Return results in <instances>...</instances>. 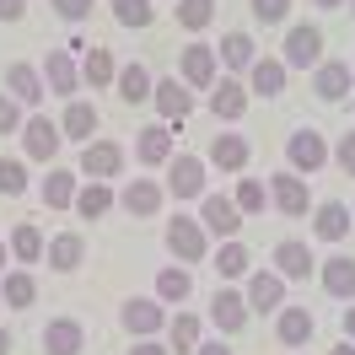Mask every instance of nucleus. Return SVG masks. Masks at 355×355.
Returning <instances> with one entry per match:
<instances>
[{
  "instance_id": "obj_1",
  "label": "nucleus",
  "mask_w": 355,
  "mask_h": 355,
  "mask_svg": "<svg viewBox=\"0 0 355 355\" xmlns=\"http://www.w3.org/2000/svg\"><path fill=\"white\" fill-rule=\"evenodd\" d=\"M167 253L178 264H205L210 259V232L200 226V216H173L167 221Z\"/></svg>"
},
{
  "instance_id": "obj_2",
  "label": "nucleus",
  "mask_w": 355,
  "mask_h": 355,
  "mask_svg": "<svg viewBox=\"0 0 355 355\" xmlns=\"http://www.w3.org/2000/svg\"><path fill=\"white\" fill-rule=\"evenodd\" d=\"M286 162H291V173H302V178L323 173V167H329V140L312 130V124H302V130H291V140H286Z\"/></svg>"
},
{
  "instance_id": "obj_3",
  "label": "nucleus",
  "mask_w": 355,
  "mask_h": 355,
  "mask_svg": "<svg viewBox=\"0 0 355 355\" xmlns=\"http://www.w3.org/2000/svg\"><path fill=\"white\" fill-rule=\"evenodd\" d=\"M124 162H130V151H124L119 140H87V146H81V162H76V173L108 183V178L124 173Z\"/></svg>"
},
{
  "instance_id": "obj_4",
  "label": "nucleus",
  "mask_w": 355,
  "mask_h": 355,
  "mask_svg": "<svg viewBox=\"0 0 355 355\" xmlns=\"http://www.w3.org/2000/svg\"><path fill=\"white\" fill-rule=\"evenodd\" d=\"M119 323L130 339H156V334L167 329V307L156 302V296H130L124 307H119Z\"/></svg>"
},
{
  "instance_id": "obj_5",
  "label": "nucleus",
  "mask_w": 355,
  "mask_h": 355,
  "mask_svg": "<svg viewBox=\"0 0 355 355\" xmlns=\"http://www.w3.org/2000/svg\"><path fill=\"white\" fill-rule=\"evenodd\" d=\"M173 200H205V156H189V151H173L167 162V183H162Z\"/></svg>"
},
{
  "instance_id": "obj_6",
  "label": "nucleus",
  "mask_w": 355,
  "mask_h": 355,
  "mask_svg": "<svg viewBox=\"0 0 355 355\" xmlns=\"http://www.w3.org/2000/svg\"><path fill=\"white\" fill-rule=\"evenodd\" d=\"M243 210H237V200L232 194H205L200 200V226L210 232V237H221V243H232L237 232H243Z\"/></svg>"
},
{
  "instance_id": "obj_7",
  "label": "nucleus",
  "mask_w": 355,
  "mask_h": 355,
  "mask_svg": "<svg viewBox=\"0 0 355 355\" xmlns=\"http://www.w3.org/2000/svg\"><path fill=\"white\" fill-rule=\"evenodd\" d=\"M286 70H318L323 65V27H312V22H296L286 33Z\"/></svg>"
},
{
  "instance_id": "obj_8",
  "label": "nucleus",
  "mask_w": 355,
  "mask_h": 355,
  "mask_svg": "<svg viewBox=\"0 0 355 355\" xmlns=\"http://www.w3.org/2000/svg\"><path fill=\"white\" fill-rule=\"evenodd\" d=\"M205 103H210V113H216V124H237L253 97H248V81H237V76H216V87H210Z\"/></svg>"
},
{
  "instance_id": "obj_9",
  "label": "nucleus",
  "mask_w": 355,
  "mask_h": 355,
  "mask_svg": "<svg viewBox=\"0 0 355 355\" xmlns=\"http://www.w3.org/2000/svg\"><path fill=\"white\" fill-rule=\"evenodd\" d=\"M269 205H275V210H280V216H291V221H302V216H307V178L302 173H275L269 178Z\"/></svg>"
},
{
  "instance_id": "obj_10",
  "label": "nucleus",
  "mask_w": 355,
  "mask_h": 355,
  "mask_svg": "<svg viewBox=\"0 0 355 355\" xmlns=\"http://www.w3.org/2000/svg\"><path fill=\"white\" fill-rule=\"evenodd\" d=\"M216 65H221V60H216L210 44H189L183 60H178V81H183L189 92H210L216 87Z\"/></svg>"
},
{
  "instance_id": "obj_11",
  "label": "nucleus",
  "mask_w": 355,
  "mask_h": 355,
  "mask_svg": "<svg viewBox=\"0 0 355 355\" xmlns=\"http://www.w3.org/2000/svg\"><path fill=\"white\" fill-rule=\"evenodd\" d=\"M60 146H65V135H60V124H49L44 113H33L22 124V156L27 162H54Z\"/></svg>"
},
{
  "instance_id": "obj_12",
  "label": "nucleus",
  "mask_w": 355,
  "mask_h": 355,
  "mask_svg": "<svg viewBox=\"0 0 355 355\" xmlns=\"http://www.w3.org/2000/svg\"><path fill=\"white\" fill-rule=\"evenodd\" d=\"M135 162L140 167H167L173 162V124H146V130H135Z\"/></svg>"
},
{
  "instance_id": "obj_13",
  "label": "nucleus",
  "mask_w": 355,
  "mask_h": 355,
  "mask_svg": "<svg viewBox=\"0 0 355 355\" xmlns=\"http://www.w3.org/2000/svg\"><path fill=\"white\" fill-rule=\"evenodd\" d=\"M248 312H280L286 307V280L275 269H248Z\"/></svg>"
},
{
  "instance_id": "obj_14",
  "label": "nucleus",
  "mask_w": 355,
  "mask_h": 355,
  "mask_svg": "<svg viewBox=\"0 0 355 355\" xmlns=\"http://www.w3.org/2000/svg\"><path fill=\"white\" fill-rule=\"evenodd\" d=\"M162 205H167V189H162L156 178H130V183H124V194H119V210H124V216H140V221L156 216Z\"/></svg>"
},
{
  "instance_id": "obj_15",
  "label": "nucleus",
  "mask_w": 355,
  "mask_h": 355,
  "mask_svg": "<svg viewBox=\"0 0 355 355\" xmlns=\"http://www.w3.org/2000/svg\"><path fill=\"white\" fill-rule=\"evenodd\" d=\"M151 103H156V113H162V124H183V119L194 113V92L183 87L178 76H162L156 92H151Z\"/></svg>"
},
{
  "instance_id": "obj_16",
  "label": "nucleus",
  "mask_w": 355,
  "mask_h": 355,
  "mask_svg": "<svg viewBox=\"0 0 355 355\" xmlns=\"http://www.w3.org/2000/svg\"><path fill=\"white\" fill-rule=\"evenodd\" d=\"M312 92H318V103H345L355 92V70L345 60H323V65L312 70Z\"/></svg>"
},
{
  "instance_id": "obj_17",
  "label": "nucleus",
  "mask_w": 355,
  "mask_h": 355,
  "mask_svg": "<svg viewBox=\"0 0 355 355\" xmlns=\"http://www.w3.org/2000/svg\"><path fill=\"white\" fill-rule=\"evenodd\" d=\"M44 87L54 92V97H76V92H81V65H76V54H70V49H49Z\"/></svg>"
},
{
  "instance_id": "obj_18",
  "label": "nucleus",
  "mask_w": 355,
  "mask_h": 355,
  "mask_svg": "<svg viewBox=\"0 0 355 355\" xmlns=\"http://www.w3.org/2000/svg\"><path fill=\"white\" fill-rule=\"evenodd\" d=\"M6 92L22 103V108H38L49 97V87H44V70L38 65H27V60H17V65H6Z\"/></svg>"
},
{
  "instance_id": "obj_19",
  "label": "nucleus",
  "mask_w": 355,
  "mask_h": 355,
  "mask_svg": "<svg viewBox=\"0 0 355 355\" xmlns=\"http://www.w3.org/2000/svg\"><path fill=\"white\" fill-rule=\"evenodd\" d=\"M210 323H216V334H243L248 296H243V291H232V286H221L216 296H210Z\"/></svg>"
},
{
  "instance_id": "obj_20",
  "label": "nucleus",
  "mask_w": 355,
  "mask_h": 355,
  "mask_svg": "<svg viewBox=\"0 0 355 355\" xmlns=\"http://www.w3.org/2000/svg\"><path fill=\"white\" fill-rule=\"evenodd\" d=\"M291 81L286 60H275V54H259L253 60V70H248V97H280Z\"/></svg>"
},
{
  "instance_id": "obj_21",
  "label": "nucleus",
  "mask_w": 355,
  "mask_h": 355,
  "mask_svg": "<svg viewBox=\"0 0 355 355\" xmlns=\"http://www.w3.org/2000/svg\"><path fill=\"white\" fill-rule=\"evenodd\" d=\"M312 237H318V243H345V237H350V205L323 200L312 210Z\"/></svg>"
},
{
  "instance_id": "obj_22",
  "label": "nucleus",
  "mask_w": 355,
  "mask_h": 355,
  "mask_svg": "<svg viewBox=\"0 0 355 355\" xmlns=\"http://www.w3.org/2000/svg\"><path fill=\"white\" fill-rule=\"evenodd\" d=\"M253 146L243 135H210V151H205V167H221V173H243Z\"/></svg>"
},
{
  "instance_id": "obj_23",
  "label": "nucleus",
  "mask_w": 355,
  "mask_h": 355,
  "mask_svg": "<svg viewBox=\"0 0 355 355\" xmlns=\"http://www.w3.org/2000/svg\"><path fill=\"white\" fill-rule=\"evenodd\" d=\"M44 259L54 275H70V269H81V259H87V237L81 232H60V237H49Z\"/></svg>"
},
{
  "instance_id": "obj_24",
  "label": "nucleus",
  "mask_w": 355,
  "mask_h": 355,
  "mask_svg": "<svg viewBox=\"0 0 355 355\" xmlns=\"http://www.w3.org/2000/svg\"><path fill=\"white\" fill-rule=\"evenodd\" d=\"M44 205L49 210H76V194H81V173H70V167H49L44 178Z\"/></svg>"
},
{
  "instance_id": "obj_25",
  "label": "nucleus",
  "mask_w": 355,
  "mask_h": 355,
  "mask_svg": "<svg viewBox=\"0 0 355 355\" xmlns=\"http://www.w3.org/2000/svg\"><path fill=\"white\" fill-rule=\"evenodd\" d=\"M312 329H318V323H312L307 307H280L275 312V339H280L286 350H302V345L312 339Z\"/></svg>"
},
{
  "instance_id": "obj_26",
  "label": "nucleus",
  "mask_w": 355,
  "mask_h": 355,
  "mask_svg": "<svg viewBox=\"0 0 355 355\" xmlns=\"http://www.w3.org/2000/svg\"><path fill=\"white\" fill-rule=\"evenodd\" d=\"M113 81H119V60H113V49H97V44H92L87 54H81V87L108 92Z\"/></svg>"
},
{
  "instance_id": "obj_27",
  "label": "nucleus",
  "mask_w": 355,
  "mask_h": 355,
  "mask_svg": "<svg viewBox=\"0 0 355 355\" xmlns=\"http://www.w3.org/2000/svg\"><path fill=\"white\" fill-rule=\"evenodd\" d=\"M312 248L307 243H296V237H286V243H275V275L280 280H307L312 275Z\"/></svg>"
},
{
  "instance_id": "obj_28",
  "label": "nucleus",
  "mask_w": 355,
  "mask_h": 355,
  "mask_svg": "<svg viewBox=\"0 0 355 355\" xmlns=\"http://www.w3.org/2000/svg\"><path fill=\"white\" fill-rule=\"evenodd\" d=\"M87 350V329L76 318H54L44 329V355H81Z\"/></svg>"
},
{
  "instance_id": "obj_29",
  "label": "nucleus",
  "mask_w": 355,
  "mask_h": 355,
  "mask_svg": "<svg viewBox=\"0 0 355 355\" xmlns=\"http://www.w3.org/2000/svg\"><path fill=\"white\" fill-rule=\"evenodd\" d=\"M189 296H194V275H189V264L156 269V302H162V307H183Z\"/></svg>"
},
{
  "instance_id": "obj_30",
  "label": "nucleus",
  "mask_w": 355,
  "mask_h": 355,
  "mask_svg": "<svg viewBox=\"0 0 355 355\" xmlns=\"http://www.w3.org/2000/svg\"><path fill=\"white\" fill-rule=\"evenodd\" d=\"M113 205H119V194H113L108 183H97V178H81V194H76V216H81V221H103Z\"/></svg>"
},
{
  "instance_id": "obj_31",
  "label": "nucleus",
  "mask_w": 355,
  "mask_h": 355,
  "mask_svg": "<svg viewBox=\"0 0 355 355\" xmlns=\"http://www.w3.org/2000/svg\"><path fill=\"white\" fill-rule=\"evenodd\" d=\"M97 124H103V119H97V108H92L87 97H70L65 119H60V135H65V140H81V146H87L92 135H97Z\"/></svg>"
},
{
  "instance_id": "obj_32",
  "label": "nucleus",
  "mask_w": 355,
  "mask_h": 355,
  "mask_svg": "<svg viewBox=\"0 0 355 355\" xmlns=\"http://www.w3.org/2000/svg\"><path fill=\"white\" fill-rule=\"evenodd\" d=\"M323 291L334 302H355V259H345V253L323 259Z\"/></svg>"
},
{
  "instance_id": "obj_33",
  "label": "nucleus",
  "mask_w": 355,
  "mask_h": 355,
  "mask_svg": "<svg viewBox=\"0 0 355 355\" xmlns=\"http://www.w3.org/2000/svg\"><path fill=\"white\" fill-rule=\"evenodd\" d=\"M216 60H221L232 76H248V70H253V60H259V49H253V38H248V33H226L221 49H216Z\"/></svg>"
},
{
  "instance_id": "obj_34",
  "label": "nucleus",
  "mask_w": 355,
  "mask_h": 355,
  "mask_svg": "<svg viewBox=\"0 0 355 355\" xmlns=\"http://www.w3.org/2000/svg\"><path fill=\"white\" fill-rule=\"evenodd\" d=\"M113 92L124 97V103H151V92H156V76L146 65H119V81H113Z\"/></svg>"
},
{
  "instance_id": "obj_35",
  "label": "nucleus",
  "mask_w": 355,
  "mask_h": 355,
  "mask_svg": "<svg viewBox=\"0 0 355 355\" xmlns=\"http://www.w3.org/2000/svg\"><path fill=\"white\" fill-rule=\"evenodd\" d=\"M6 248H11L17 264H38L49 243H44V232H38L33 221H17V226H11V237H6Z\"/></svg>"
},
{
  "instance_id": "obj_36",
  "label": "nucleus",
  "mask_w": 355,
  "mask_h": 355,
  "mask_svg": "<svg viewBox=\"0 0 355 355\" xmlns=\"http://www.w3.org/2000/svg\"><path fill=\"white\" fill-rule=\"evenodd\" d=\"M200 339H205V329H200V318H194V312L167 318V350H173V355H194V350H200Z\"/></svg>"
},
{
  "instance_id": "obj_37",
  "label": "nucleus",
  "mask_w": 355,
  "mask_h": 355,
  "mask_svg": "<svg viewBox=\"0 0 355 355\" xmlns=\"http://www.w3.org/2000/svg\"><path fill=\"white\" fill-rule=\"evenodd\" d=\"M0 302H6L11 312L33 307V302H38V280H33V269H11V275L0 280Z\"/></svg>"
},
{
  "instance_id": "obj_38",
  "label": "nucleus",
  "mask_w": 355,
  "mask_h": 355,
  "mask_svg": "<svg viewBox=\"0 0 355 355\" xmlns=\"http://www.w3.org/2000/svg\"><path fill=\"white\" fill-rule=\"evenodd\" d=\"M248 269H253V253H248V248L237 243V237L216 248V275H221V280H243Z\"/></svg>"
},
{
  "instance_id": "obj_39",
  "label": "nucleus",
  "mask_w": 355,
  "mask_h": 355,
  "mask_svg": "<svg viewBox=\"0 0 355 355\" xmlns=\"http://www.w3.org/2000/svg\"><path fill=\"white\" fill-rule=\"evenodd\" d=\"M178 27L183 33H205V27L216 22V0H178Z\"/></svg>"
},
{
  "instance_id": "obj_40",
  "label": "nucleus",
  "mask_w": 355,
  "mask_h": 355,
  "mask_svg": "<svg viewBox=\"0 0 355 355\" xmlns=\"http://www.w3.org/2000/svg\"><path fill=\"white\" fill-rule=\"evenodd\" d=\"M108 6H113V22H119V27H151L156 22L151 0H108Z\"/></svg>"
},
{
  "instance_id": "obj_41",
  "label": "nucleus",
  "mask_w": 355,
  "mask_h": 355,
  "mask_svg": "<svg viewBox=\"0 0 355 355\" xmlns=\"http://www.w3.org/2000/svg\"><path fill=\"white\" fill-rule=\"evenodd\" d=\"M0 194L6 200H22L27 194V162L22 156H0Z\"/></svg>"
},
{
  "instance_id": "obj_42",
  "label": "nucleus",
  "mask_w": 355,
  "mask_h": 355,
  "mask_svg": "<svg viewBox=\"0 0 355 355\" xmlns=\"http://www.w3.org/2000/svg\"><path fill=\"white\" fill-rule=\"evenodd\" d=\"M232 200H237L243 216H259V210L269 205V183H259V178H237V194H232Z\"/></svg>"
},
{
  "instance_id": "obj_43",
  "label": "nucleus",
  "mask_w": 355,
  "mask_h": 355,
  "mask_svg": "<svg viewBox=\"0 0 355 355\" xmlns=\"http://www.w3.org/2000/svg\"><path fill=\"white\" fill-rule=\"evenodd\" d=\"M22 124H27V113H22V103L11 97V92L0 87V135H22Z\"/></svg>"
},
{
  "instance_id": "obj_44",
  "label": "nucleus",
  "mask_w": 355,
  "mask_h": 355,
  "mask_svg": "<svg viewBox=\"0 0 355 355\" xmlns=\"http://www.w3.org/2000/svg\"><path fill=\"white\" fill-rule=\"evenodd\" d=\"M253 17H259L264 27H280L291 17V0H253Z\"/></svg>"
},
{
  "instance_id": "obj_45",
  "label": "nucleus",
  "mask_w": 355,
  "mask_h": 355,
  "mask_svg": "<svg viewBox=\"0 0 355 355\" xmlns=\"http://www.w3.org/2000/svg\"><path fill=\"white\" fill-rule=\"evenodd\" d=\"M329 162H339V173L355 178V130H350V135H339V146L329 151Z\"/></svg>"
},
{
  "instance_id": "obj_46",
  "label": "nucleus",
  "mask_w": 355,
  "mask_h": 355,
  "mask_svg": "<svg viewBox=\"0 0 355 355\" xmlns=\"http://www.w3.org/2000/svg\"><path fill=\"white\" fill-rule=\"evenodd\" d=\"M49 6H54V11H60V22H87L92 17V0H49Z\"/></svg>"
},
{
  "instance_id": "obj_47",
  "label": "nucleus",
  "mask_w": 355,
  "mask_h": 355,
  "mask_svg": "<svg viewBox=\"0 0 355 355\" xmlns=\"http://www.w3.org/2000/svg\"><path fill=\"white\" fill-rule=\"evenodd\" d=\"M27 17V0H0V22H22Z\"/></svg>"
},
{
  "instance_id": "obj_48",
  "label": "nucleus",
  "mask_w": 355,
  "mask_h": 355,
  "mask_svg": "<svg viewBox=\"0 0 355 355\" xmlns=\"http://www.w3.org/2000/svg\"><path fill=\"white\" fill-rule=\"evenodd\" d=\"M130 355H173V350H167V345H156V339H135Z\"/></svg>"
},
{
  "instance_id": "obj_49",
  "label": "nucleus",
  "mask_w": 355,
  "mask_h": 355,
  "mask_svg": "<svg viewBox=\"0 0 355 355\" xmlns=\"http://www.w3.org/2000/svg\"><path fill=\"white\" fill-rule=\"evenodd\" d=\"M194 355H232V350H226L221 339H200V350H194Z\"/></svg>"
},
{
  "instance_id": "obj_50",
  "label": "nucleus",
  "mask_w": 355,
  "mask_h": 355,
  "mask_svg": "<svg viewBox=\"0 0 355 355\" xmlns=\"http://www.w3.org/2000/svg\"><path fill=\"white\" fill-rule=\"evenodd\" d=\"M345 339H355V302L345 307Z\"/></svg>"
},
{
  "instance_id": "obj_51",
  "label": "nucleus",
  "mask_w": 355,
  "mask_h": 355,
  "mask_svg": "<svg viewBox=\"0 0 355 355\" xmlns=\"http://www.w3.org/2000/svg\"><path fill=\"white\" fill-rule=\"evenodd\" d=\"M329 355H355V339H339V345H334Z\"/></svg>"
},
{
  "instance_id": "obj_52",
  "label": "nucleus",
  "mask_w": 355,
  "mask_h": 355,
  "mask_svg": "<svg viewBox=\"0 0 355 355\" xmlns=\"http://www.w3.org/2000/svg\"><path fill=\"white\" fill-rule=\"evenodd\" d=\"M312 6H323V11H339V6H345V0H312Z\"/></svg>"
},
{
  "instance_id": "obj_53",
  "label": "nucleus",
  "mask_w": 355,
  "mask_h": 355,
  "mask_svg": "<svg viewBox=\"0 0 355 355\" xmlns=\"http://www.w3.org/2000/svg\"><path fill=\"white\" fill-rule=\"evenodd\" d=\"M0 355H11V334L0 329Z\"/></svg>"
},
{
  "instance_id": "obj_54",
  "label": "nucleus",
  "mask_w": 355,
  "mask_h": 355,
  "mask_svg": "<svg viewBox=\"0 0 355 355\" xmlns=\"http://www.w3.org/2000/svg\"><path fill=\"white\" fill-rule=\"evenodd\" d=\"M6 253H11V248H6V237H0V275H6Z\"/></svg>"
},
{
  "instance_id": "obj_55",
  "label": "nucleus",
  "mask_w": 355,
  "mask_h": 355,
  "mask_svg": "<svg viewBox=\"0 0 355 355\" xmlns=\"http://www.w3.org/2000/svg\"><path fill=\"white\" fill-rule=\"evenodd\" d=\"M345 6H350V17H355V0H345Z\"/></svg>"
},
{
  "instance_id": "obj_56",
  "label": "nucleus",
  "mask_w": 355,
  "mask_h": 355,
  "mask_svg": "<svg viewBox=\"0 0 355 355\" xmlns=\"http://www.w3.org/2000/svg\"><path fill=\"white\" fill-rule=\"evenodd\" d=\"M0 312H6V302H0Z\"/></svg>"
}]
</instances>
